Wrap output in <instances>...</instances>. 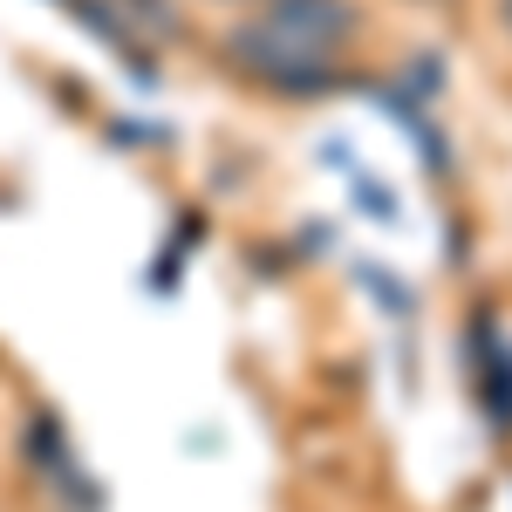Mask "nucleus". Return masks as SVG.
I'll return each mask as SVG.
<instances>
[{"label":"nucleus","instance_id":"nucleus-1","mask_svg":"<svg viewBox=\"0 0 512 512\" xmlns=\"http://www.w3.org/2000/svg\"><path fill=\"white\" fill-rule=\"evenodd\" d=\"M226 55H233L246 76H260L267 89H287V96H315L335 82V62L321 55V48H301V41H287L280 28H233L226 35Z\"/></svg>","mask_w":512,"mask_h":512},{"label":"nucleus","instance_id":"nucleus-2","mask_svg":"<svg viewBox=\"0 0 512 512\" xmlns=\"http://www.w3.org/2000/svg\"><path fill=\"white\" fill-rule=\"evenodd\" d=\"M267 28H280L287 41H301V48H342L355 35V7L349 0H274L267 7Z\"/></svg>","mask_w":512,"mask_h":512},{"label":"nucleus","instance_id":"nucleus-3","mask_svg":"<svg viewBox=\"0 0 512 512\" xmlns=\"http://www.w3.org/2000/svg\"><path fill=\"white\" fill-rule=\"evenodd\" d=\"M499 21H506V35H512V0H499Z\"/></svg>","mask_w":512,"mask_h":512}]
</instances>
